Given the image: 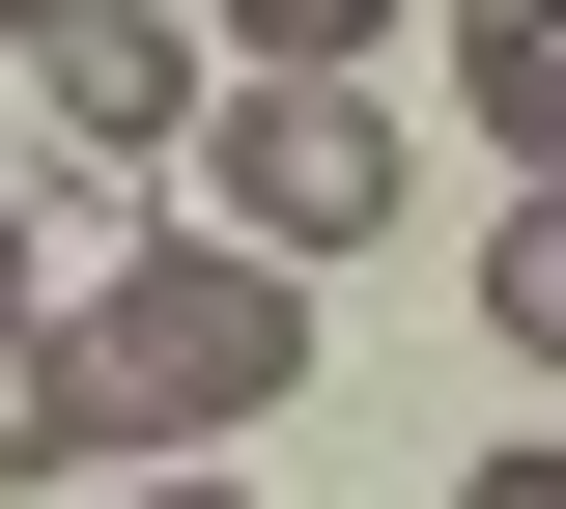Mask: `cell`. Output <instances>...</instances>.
I'll use <instances>...</instances> for the list:
<instances>
[{
  "label": "cell",
  "instance_id": "9",
  "mask_svg": "<svg viewBox=\"0 0 566 509\" xmlns=\"http://www.w3.org/2000/svg\"><path fill=\"white\" fill-rule=\"evenodd\" d=\"M29 255H85V226H57V199H0V284H29Z\"/></svg>",
  "mask_w": 566,
  "mask_h": 509
},
{
  "label": "cell",
  "instance_id": "10",
  "mask_svg": "<svg viewBox=\"0 0 566 509\" xmlns=\"http://www.w3.org/2000/svg\"><path fill=\"white\" fill-rule=\"evenodd\" d=\"M57 29H85V0H0V57H57Z\"/></svg>",
  "mask_w": 566,
  "mask_h": 509
},
{
  "label": "cell",
  "instance_id": "6",
  "mask_svg": "<svg viewBox=\"0 0 566 509\" xmlns=\"http://www.w3.org/2000/svg\"><path fill=\"white\" fill-rule=\"evenodd\" d=\"M85 453H114V425H85V368H57V340H0V481H85Z\"/></svg>",
  "mask_w": 566,
  "mask_h": 509
},
{
  "label": "cell",
  "instance_id": "3",
  "mask_svg": "<svg viewBox=\"0 0 566 509\" xmlns=\"http://www.w3.org/2000/svg\"><path fill=\"white\" fill-rule=\"evenodd\" d=\"M29 85H57V142H85V170H142V142H199V29H142V0H85V29H57Z\"/></svg>",
  "mask_w": 566,
  "mask_h": 509
},
{
  "label": "cell",
  "instance_id": "2",
  "mask_svg": "<svg viewBox=\"0 0 566 509\" xmlns=\"http://www.w3.org/2000/svg\"><path fill=\"white\" fill-rule=\"evenodd\" d=\"M227 226H255V255H368V226H397V114H368L340 57H255L227 85Z\"/></svg>",
  "mask_w": 566,
  "mask_h": 509
},
{
  "label": "cell",
  "instance_id": "7",
  "mask_svg": "<svg viewBox=\"0 0 566 509\" xmlns=\"http://www.w3.org/2000/svg\"><path fill=\"white\" fill-rule=\"evenodd\" d=\"M227 29H255V57H340V85H368V29H397V0H227Z\"/></svg>",
  "mask_w": 566,
  "mask_h": 509
},
{
  "label": "cell",
  "instance_id": "8",
  "mask_svg": "<svg viewBox=\"0 0 566 509\" xmlns=\"http://www.w3.org/2000/svg\"><path fill=\"white\" fill-rule=\"evenodd\" d=\"M453 509H566V425H510V453H453Z\"/></svg>",
  "mask_w": 566,
  "mask_h": 509
},
{
  "label": "cell",
  "instance_id": "1",
  "mask_svg": "<svg viewBox=\"0 0 566 509\" xmlns=\"http://www.w3.org/2000/svg\"><path fill=\"white\" fill-rule=\"evenodd\" d=\"M57 368H85V425H114V453H227V425L312 396V284H283L255 226H199V255H114V284L57 311Z\"/></svg>",
  "mask_w": 566,
  "mask_h": 509
},
{
  "label": "cell",
  "instance_id": "11",
  "mask_svg": "<svg viewBox=\"0 0 566 509\" xmlns=\"http://www.w3.org/2000/svg\"><path fill=\"white\" fill-rule=\"evenodd\" d=\"M142 509H255V481H142Z\"/></svg>",
  "mask_w": 566,
  "mask_h": 509
},
{
  "label": "cell",
  "instance_id": "4",
  "mask_svg": "<svg viewBox=\"0 0 566 509\" xmlns=\"http://www.w3.org/2000/svg\"><path fill=\"white\" fill-rule=\"evenodd\" d=\"M453 114L510 170H566V0H453Z\"/></svg>",
  "mask_w": 566,
  "mask_h": 509
},
{
  "label": "cell",
  "instance_id": "5",
  "mask_svg": "<svg viewBox=\"0 0 566 509\" xmlns=\"http://www.w3.org/2000/svg\"><path fill=\"white\" fill-rule=\"evenodd\" d=\"M482 340H538V368H566V170H538V199L482 226Z\"/></svg>",
  "mask_w": 566,
  "mask_h": 509
}]
</instances>
